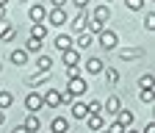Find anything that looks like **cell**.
<instances>
[{"label": "cell", "mask_w": 155, "mask_h": 133, "mask_svg": "<svg viewBox=\"0 0 155 133\" xmlns=\"http://www.w3.org/2000/svg\"><path fill=\"white\" fill-rule=\"evenodd\" d=\"M97 42H100L103 50H116L119 47V36H116L114 31H108V28H103L100 33H97Z\"/></svg>", "instance_id": "6da1fadb"}, {"label": "cell", "mask_w": 155, "mask_h": 133, "mask_svg": "<svg viewBox=\"0 0 155 133\" xmlns=\"http://www.w3.org/2000/svg\"><path fill=\"white\" fill-rule=\"evenodd\" d=\"M64 91H69L72 97H81V94H86V91H89V83H86V78L75 75V78H69V81H67V89H64Z\"/></svg>", "instance_id": "7a4b0ae2"}, {"label": "cell", "mask_w": 155, "mask_h": 133, "mask_svg": "<svg viewBox=\"0 0 155 133\" xmlns=\"http://www.w3.org/2000/svg\"><path fill=\"white\" fill-rule=\"evenodd\" d=\"M67 20H69V17H67V8H50L47 11V22L50 25H55V28H61V25H67Z\"/></svg>", "instance_id": "3957f363"}, {"label": "cell", "mask_w": 155, "mask_h": 133, "mask_svg": "<svg viewBox=\"0 0 155 133\" xmlns=\"http://www.w3.org/2000/svg\"><path fill=\"white\" fill-rule=\"evenodd\" d=\"M42 94H39V91H31L28 94V97H25V108H28V114H39V111H42Z\"/></svg>", "instance_id": "277c9868"}, {"label": "cell", "mask_w": 155, "mask_h": 133, "mask_svg": "<svg viewBox=\"0 0 155 133\" xmlns=\"http://www.w3.org/2000/svg\"><path fill=\"white\" fill-rule=\"evenodd\" d=\"M14 36H17V28L3 17L0 20V42H14Z\"/></svg>", "instance_id": "5b68a950"}, {"label": "cell", "mask_w": 155, "mask_h": 133, "mask_svg": "<svg viewBox=\"0 0 155 133\" xmlns=\"http://www.w3.org/2000/svg\"><path fill=\"white\" fill-rule=\"evenodd\" d=\"M42 103L47 108H58V105H61V91H58V89H47L42 94Z\"/></svg>", "instance_id": "8992f818"}, {"label": "cell", "mask_w": 155, "mask_h": 133, "mask_svg": "<svg viewBox=\"0 0 155 133\" xmlns=\"http://www.w3.org/2000/svg\"><path fill=\"white\" fill-rule=\"evenodd\" d=\"M28 17H31V22H45V20H47V8H45L42 3H33V6L28 8Z\"/></svg>", "instance_id": "52a82bcc"}, {"label": "cell", "mask_w": 155, "mask_h": 133, "mask_svg": "<svg viewBox=\"0 0 155 133\" xmlns=\"http://www.w3.org/2000/svg\"><path fill=\"white\" fill-rule=\"evenodd\" d=\"M91 45H94V36H91L89 31H81V33H78V39L72 42L75 50H86V47H91Z\"/></svg>", "instance_id": "ba28073f"}, {"label": "cell", "mask_w": 155, "mask_h": 133, "mask_svg": "<svg viewBox=\"0 0 155 133\" xmlns=\"http://www.w3.org/2000/svg\"><path fill=\"white\" fill-rule=\"evenodd\" d=\"M83 122H86V128H89V130H94V133L105 128V117H103V114H89Z\"/></svg>", "instance_id": "9c48e42d"}, {"label": "cell", "mask_w": 155, "mask_h": 133, "mask_svg": "<svg viewBox=\"0 0 155 133\" xmlns=\"http://www.w3.org/2000/svg\"><path fill=\"white\" fill-rule=\"evenodd\" d=\"M86 22H89V14H86V8H81V11L75 14V20H72V31H75V33L86 31Z\"/></svg>", "instance_id": "30bf717a"}, {"label": "cell", "mask_w": 155, "mask_h": 133, "mask_svg": "<svg viewBox=\"0 0 155 133\" xmlns=\"http://www.w3.org/2000/svg\"><path fill=\"white\" fill-rule=\"evenodd\" d=\"M33 64H36L39 72H50V69H53V58H50L47 53H36V61H33Z\"/></svg>", "instance_id": "8fae6325"}, {"label": "cell", "mask_w": 155, "mask_h": 133, "mask_svg": "<svg viewBox=\"0 0 155 133\" xmlns=\"http://www.w3.org/2000/svg\"><path fill=\"white\" fill-rule=\"evenodd\" d=\"M103 69H105L103 58H97V55H91V58H86V72H89V75H100Z\"/></svg>", "instance_id": "7c38bea8"}, {"label": "cell", "mask_w": 155, "mask_h": 133, "mask_svg": "<svg viewBox=\"0 0 155 133\" xmlns=\"http://www.w3.org/2000/svg\"><path fill=\"white\" fill-rule=\"evenodd\" d=\"M69 114H72L75 119H86V117H89V108H86V103H75V100H72V103H69Z\"/></svg>", "instance_id": "4fadbf2b"}, {"label": "cell", "mask_w": 155, "mask_h": 133, "mask_svg": "<svg viewBox=\"0 0 155 133\" xmlns=\"http://www.w3.org/2000/svg\"><path fill=\"white\" fill-rule=\"evenodd\" d=\"M61 55H64V67H78V64H81V53H78L75 47H69V50H64Z\"/></svg>", "instance_id": "5bb4252c"}, {"label": "cell", "mask_w": 155, "mask_h": 133, "mask_svg": "<svg viewBox=\"0 0 155 133\" xmlns=\"http://www.w3.org/2000/svg\"><path fill=\"white\" fill-rule=\"evenodd\" d=\"M28 50L25 47H19V50H11V64H17V67H25L28 64Z\"/></svg>", "instance_id": "9a60e30c"}, {"label": "cell", "mask_w": 155, "mask_h": 133, "mask_svg": "<svg viewBox=\"0 0 155 133\" xmlns=\"http://www.w3.org/2000/svg\"><path fill=\"white\" fill-rule=\"evenodd\" d=\"M122 55V61H136V58H144V47H127L119 53Z\"/></svg>", "instance_id": "2e32d148"}, {"label": "cell", "mask_w": 155, "mask_h": 133, "mask_svg": "<svg viewBox=\"0 0 155 133\" xmlns=\"http://www.w3.org/2000/svg\"><path fill=\"white\" fill-rule=\"evenodd\" d=\"M47 81H50V72H39V69H36L31 78H28V86L36 89V86H42V83H47Z\"/></svg>", "instance_id": "e0dca14e"}, {"label": "cell", "mask_w": 155, "mask_h": 133, "mask_svg": "<svg viewBox=\"0 0 155 133\" xmlns=\"http://www.w3.org/2000/svg\"><path fill=\"white\" fill-rule=\"evenodd\" d=\"M133 119H136V114H133L130 108H119V111H116V122H122L125 128H130Z\"/></svg>", "instance_id": "ac0fdd59"}, {"label": "cell", "mask_w": 155, "mask_h": 133, "mask_svg": "<svg viewBox=\"0 0 155 133\" xmlns=\"http://www.w3.org/2000/svg\"><path fill=\"white\" fill-rule=\"evenodd\" d=\"M50 130H53V133H69V119L55 117V119L50 122Z\"/></svg>", "instance_id": "d6986e66"}, {"label": "cell", "mask_w": 155, "mask_h": 133, "mask_svg": "<svg viewBox=\"0 0 155 133\" xmlns=\"http://www.w3.org/2000/svg\"><path fill=\"white\" fill-rule=\"evenodd\" d=\"M53 45H55V50H61V53H64V50L72 47V36H69V33H58Z\"/></svg>", "instance_id": "ffe728a7"}, {"label": "cell", "mask_w": 155, "mask_h": 133, "mask_svg": "<svg viewBox=\"0 0 155 133\" xmlns=\"http://www.w3.org/2000/svg\"><path fill=\"white\" fill-rule=\"evenodd\" d=\"M28 128V133H36V130H42V119H39V114H28V119L22 122Z\"/></svg>", "instance_id": "44dd1931"}, {"label": "cell", "mask_w": 155, "mask_h": 133, "mask_svg": "<svg viewBox=\"0 0 155 133\" xmlns=\"http://www.w3.org/2000/svg\"><path fill=\"white\" fill-rule=\"evenodd\" d=\"M119 108H122V100L116 97V94H111V97H108V103H103V111H105V114H116Z\"/></svg>", "instance_id": "7402d4cb"}, {"label": "cell", "mask_w": 155, "mask_h": 133, "mask_svg": "<svg viewBox=\"0 0 155 133\" xmlns=\"http://www.w3.org/2000/svg\"><path fill=\"white\" fill-rule=\"evenodd\" d=\"M91 17H94V20H100V22H108V20H111V8L103 3V6H97V8H94Z\"/></svg>", "instance_id": "603a6c76"}, {"label": "cell", "mask_w": 155, "mask_h": 133, "mask_svg": "<svg viewBox=\"0 0 155 133\" xmlns=\"http://www.w3.org/2000/svg\"><path fill=\"white\" fill-rule=\"evenodd\" d=\"M31 36H33V39H42V42H45V36H47V25H45V22H33V25H31Z\"/></svg>", "instance_id": "cb8c5ba5"}, {"label": "cell", "mask_w": 155, "mask_h": 133, "mask_svg": "<svg viewBox=\"0 0 155 133\" xmlns=\"http://www.w3.org/2000/svg\"><path fill=\"white\" fill-rule=\"evenodd\" d=\"M100 75H105V83H108V86H116V83H119V72H116L114 67H108V69H103Z\"/></svg>", "instance_id": "d4e9b609"}, {"label": "cell", "mask_w": 155, "mask_h": 133, "mask_svg": "<svg viewBox=\"0 0 155 133\" xmlns=\"http://www.w3.org/2000/svg\"><path fill=\"white\" fill-rule=\"evenodd\" d=\"M105 28V22H100V20H94V17H89V22H86V31L91 33V36H97V33H100Z\"/></svg>", "instance_id": "484cf974"}, {"label": "cell", "mask_w": 155, "mask_h": 133, "mask_svg": "<svg viewBox=\"0 0 155 133\" xmlns=\"http://www.w3.org/2000/svg\"><path fill=\"white\" fill-rule=\"evenodd\" d=\"M25 50L28 53H42V39H33V36H31V39L25 42Z\"/></svg>", "instance_id": "4316f807"}, {"label": "cell", "mask_w": 155, "mask_h": 133, "mask_svg": "<svg viewBox=\"0 0 155 133\" xmlns=\"http://www.w3.org/2000/svg\"><path fill=\"white\" fill-rule=\"evenodd\" d=\"M139 100H141L144 105H152V100H155V91H152V89H141V91H139Z\"/></svg>", "instance_id": "83f0119b"}, {"label": "cell", "mask_w": 155, "mask_h": 133, "mask_svg": "<svg viewBox=\"0 0 155 133\" xmlns=\"http://www.w3.org/2000/svg\"><path fill=\"white\" fill-rule=\"evenodd\" d=\"M11 103H14V94L11 91H0V108H11Z\"/></svg>", "instance_id": "f1b7e54d"}, {"label": "cell", "mask_w": 155, "mask_h": 133, "mask_svg": "<svg viewBox=\"0 0 155 133\" xmlns=\"http://www.w3.org/2000/svg\"><path fill=\"white\" fill-rule=\"evenodd\" d=\"M155 86V78H152V72L141 75V81H139V89H152Z\"/></svg>", "instance_id": "f546056e"}, {"label": "cell", "mask_w": 155, "mask_h": 133, "mask_svg": "<svg viewBox=\"0 0 155 133\" xmlns=\"http://www.w3.org/2000/svg\"><path fill=\"white\" fill-rule=\"evenodd\" d=\"M125 8L127 11H141L144 8V0H125Z\"/></svg>", "instance_id": "4dcf8cb0"}, {"label": "cell", "mask_w": 155, "mask_h": 133, "mask_svg": "<svg viewBox=\"0 0 155 133\" xmlns=\"http://www.w3.org/2000/svg\"><path fill=\"white\" fill-rule=\"evenodd\" d=\"M86 108H89V114H103V103L100 100H89Z\"/></svg>", "instance_id": "1f68e13d"}, {"label": "cell", "mask_w": 155, "mask_h": 133, "mask_svg": "<svg viewBox=\"0 0 155 133\" xmlns=\"http://www.w3.org/2000/svg\"><path fill=\"white\" fill-rule=\"evenodd\" d=\"M144 28H147V31H155V11H150V14L144 17Z\"/></svg>", "instance_id": "d6a6232c"}, {"label": "cell", "mask_w": 155, "mask_h": 133, "mask_svg": "<svg viewBox=\"0 0 155 133\" xmlns=\"http://www.w3.org/2000/svg\"><path fill=\"white\" fill-rule=\"evenodd\" d=\"M122 130H125V125H122V122H116V119L108 125V133H122Z\"/></svg>", "instance_id": "836d02e7"}, {"label": "cell", "mask_w": 155, "mask_h": 133, "mask_svg": "<svg viewBox=\"0 0 155 133\" xmlns=\"http://www.w3.org/2000/svg\"><path fill=\"white\" fill-rule=\"evenodd\" d=\"M72 3H75L78 8H89V3H91V0H72Z\"/></svg>", "instance_id": "e575fe53"}, {"label": "cell", "mask_w": 155, "mask_h": 133, "mask_svg": "<svg viewBox=\"0 0 155 133\" xmlns=\"http://www.w3.org/2000/svg\"><path fill=\"white\" fill-rule=\"evenodd\" d=\"M75 75H81V72H78V67H67V78H75Z\"/></svg>", "instance_id": "d590c367"}, {"label": "cell", "mask_w": 155, "mask_h": 133, "mask_svg": "<svg viewBox=\"0 0 155 133\" xmlns=\"http://www.w3.org/2000/svg\"><path fill=\"white\" fill-rule=\"evenodd\" d=\"M141 133H155V122H147V125H144V130H141Z\"/></svg>", "instance_id": "8d00e7d4"}, {"label": "cell", "mask_w": 155, "mask_h": 133, "mask_svg": "<svg viewBox=\"0 0 155 133\" xmlns=\"http://www.w3.org/2000/svg\"><path fill=\"white\" fill-rule=\"evenodd\" d=\"M50 3H53L55 8H64V6H67V0H50Z\"/></svg>", "instance_id": "74e56055"}, {"label": "cell", "mask_w": 155, "mask_h": 133, "mask_svg": "<svg viewBox=\"0 0 155 133\" xmlns=\"http://www.w3.org/2000/svg\"><path fill=\"white\" fill-rule=\"evenodd\" d=\"M11 133H28V128H25V125H17V128H14Z\"/></svg>", "instance_id": "f35d334b"}, {"label": "cell", "mask_w": 155, "mask_h": 133, "mask_svg": "<svg viewBox=\"0 0 155 133\" xmlns=\"http://www.w3.org/2000/svg\"><path fill=\"white\" fill-rule=\"evenodd\" d=\"M122 133H139V130H136V128H133V125H130V128H125V130H122Z\"/></svg>", "instance_id": "ab89813d"}, {"label": "cell", "mask_w": 155, "mask_h": 133, "mask_svg": "<svg viewBox=\"0 0 155 133\" xmlns=\"http://www.w3.org/2000/svg\"><path fill=\"white\" fill-rule=\"evenodd\" d=\"M3 122H6V111L0 108V125H3Z\"/></svg>", "instance_id": "60d3db41"}, {"label": "cell", "mask_w": 155, "mask_h": 133, "mask_svg": "<svg viewBox=\"0 0 155 133\" xmlns=\"http://www.w3.org/2000/svg\"><path fill=\"white\" fill-rule=\"evenodd\" d=\"M3 17H6V6H0V20H3Z\"/></svg>", "instance_id": "b9f144b4"}, {"label": "cell", "mask_w": 155, "mask_h": 133, "mask_svg": "<svg viewBox=\"0 0 155 133\" xmlns=\"http://www.w3.org/2000/svg\"><path fill=\"white\" fill-rule=\"evenodd\" d=\"M6 3H8V0H0V6H6Z\"/></svg>", "instance_id": "7bdbcfd3"}, {"label": "cell", "mask_w": 155, "mask_h": 133, "mask_svg": "<svg viewBox=\"0 0 155 133\" xmlns=\"http://www.w3.org/2000/svg\"><path fill=\"white\" fill-rule=\"evenodd\" d=\"M0 72H3V61H0Z\"/></svg>", "instance_id": "ee69618b"}, {"label": "cell", "mask_w": 155, "mask_h": 133, "mask_svg": "<svg viewBox=\"0 0 155 133\" xmlns=\"http://www.w3.org/2000/svg\"><path fill=\"white\" fill-rule=\"evenodd\" d=\"M97 133H108V130H97Z\"/></svg>", "instance_id": "f6af8a7d"}, {"label": "cell", "mask_w": 155, "mask_h": 133, "mask_svg": "<svg viewBox=\"0 0 155 133\" xmlns=\"http://www.w3.org/2000/svg\"><path fill=\"white\" fill-rule=\"evenodd\" d=\"M22 3H28V0H22Z\"/></svg>", "instance_id": "bcb514c9"}, {"label": "cell", "mask_w": 155, "mask_h": 133, "mask_svg": "<svg viewBox=\"0 0 155 133\" xmlns=\"http://www.w3.org/2000/svg\"><path fill=\"white\" fill-rule=\"evenodd\" d=\"M105 3H111V0H105Z\"/></svg>", "instance_id": "7dc6e473"}, {"label": "cell", "mask_w": 155, "mask_h": 133, "mask_svg": "<svg viewBox=\"0 0 155 133\" xmlns=\"http://www.w3.org/2000/svg\"><path fill=\"white\" fill-rule=\"evenodd\" d=\"M152 3H155V0H152Z\"/></svg>", "instance_id": "c3c4849f"}]
</instances>
